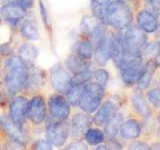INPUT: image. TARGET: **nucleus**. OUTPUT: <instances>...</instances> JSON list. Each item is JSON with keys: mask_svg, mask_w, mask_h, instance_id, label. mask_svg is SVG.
Listing matches in <instances>:
<instances>
[{"mask_svg": "<svg viewBox=\"0 0 160 150\" xmlns=\"http://www.w3.org/2000/svg\"><path fill=\"white\" fill-rule=\"evenodd\" d=\"M118 106L112 100L110 101L105 102L101 107L98 109V111L96 112L94 116V123L99 125V126H103L106 124V122L111 118L113 115L117 112Z\"/></svg>", "mask_w": 160, "mask_h": 150, "instance_id": "obj_16", "label": "nucleus"}, {"mask_svg": "<svg viewBox=\"0 0 160 150\" xmlns=\"http://www.w3.org/2000/svg\"><path fill=\"white\" fill-rule=\"evenodd\" d=\"M80 28L84 34L91 36L95 41L106 32L104 19L95 14L83 17L81 24H80Z\"/></svg>", "mask_w": 160, "mask_h": 150, "instance_id": "obj_6", "label": "nucleus"}, {"mask_svg": "<svg viewBox=\"0 0 160 150\" xmlns=\"http://www.w3.org/2000/svg\"><path fill=\"white\" fill-rule=\"evenodd\" d=\"M27 117L34 124H40L46 117V104L41 96L33 97L27 105Z\"/></svg>", "mask_w": 160, "mask_h": 150, "instance_id": "obj_10", "label": "nucleus"}, {"mask_svg": "<svg viewBox=\"0 0 160 150\" xmlns=\"http://www.w3.org/2000/svg\"><path fill=\"white\" fill-rule=\"evenodd\" d=\"M123 1H130V0H123Z\"/></svg>", "mask_w": 160, "mask_h": 150, "instance_id": "obj_42", "label": "nucleus"}, {"mask_svg": "<svg viewBox=\"0 0 160 150\" xmlns=\"http://www.w3.org/2000/svg\"><path fill=\"white\" fill-rule=\"evenodd\" d=\"M147 100L154 107H160V88H154L147 92Z\"/></svg>", "mask_w": 160, "mask_h": 150, "instance_id": "obj_30", "label": "nucleus"}, {"mask_svg": "<svg viewBox=\"0 0 160 150\" xmlns=\"http://www.w3.org/2000/svg\"><path fill=\"white\" fill-rule=\"evenodd\" d=\"M92 71L89 69L84 70L79 73L74 74V76L71 78V84L72 85H85L92 79Z\"/></svg>", "mask_w": 160, "mask_h": 150, "instance_id": "obj_27", "label": "nucleus"}, {"mask_svg": "<svg viewBox=\"0 0 160 150\" xmlns=\"http://www.w3.org/2000/svg\"><path fill=\"white\" fill-rule=\"evenodd\" d=\"M115 1H117V0H91L92 11L95 15L103 18L108 6Z\"/></svg>", "mask_w": 160, "mask_h": 150, "instance_id": "obj_25", "label": "nucleus"}, {"mask_svg": "<svg viewBox=\"0 0 160 150\" xmlns=\"http://www.w3.org/2000/svg\"><path fill=\"white\" fill-rule=\"evenodd\" d=\"M121 136L125 139H136L141 134V126L137 120L130 119L127 121H123L119 130Z\"/></svg>", "mask_w": 160, "mask_h": 150, "instance_id": "obj_17", "label": "nucleus"}, {"mask_svg": "<svg viewBox=\"0 0 160 150\" xmlns=\"http://www.w3.org/2000/svg\"><path fill=\"white\" fill-rule=\"evenodd\" d=\"M85 139L90 145H98L104 141L105 134L100 129L89 128L84 134Z\"/></svg>", "mask_w": 160, "mask_h": 150, "instance_id": "obj_24", "label": "nucleus"}, {"mask_svg": "<svg viewBox=\"0 0 160 150\" xmlns=\"http://www.w3.org/2000/svg\"><path fill=\"white\" fill-rule=\"evenodd\" d=\"M93 122V119L89 114L77 113L72 119L71 133L73 137H80L85 134Z\"/></svg>", "mask_w": 160, "mask_h": 150, "instance_id": "obj_14", "label": "nucleus"}, {"mask_svg": "<svg viewBox=\"0 0 160 150\" xmlns=\"http://www.w3.org/2000/svg\"><path fill=\"white\" fill-rule=\"evenodd\" d=\"M103 19L113 28L124 30L132 21V11L126 2L123 0H117L108 6Z\"/></svg>", "mask_w": 160, "mask_h": 150, "instance_id": "obj_2", "label": "nucleus"}, {"mask_svg": "<svg viewBox=\"0 0 160 150\" xmlns=\"http://www.w3.org/2000/svg\"><path fill=\"white\" fill-rule=\"evenodd\" d=\"M48 108L54 121H65L70 113V103L62 95H52L49 98Z\"/></svg>", "mask_w": 160, "mask_h": 150, "instance_id": "obj_5", "label": "nucleus"}, {"mask_svg": "<svg viewBox=\"0 0 160 150\" xmlns=\"http://www.w3.org/2000/svg\"><path fill=\"white\" fill-rule=\"evenodd\" d=\"M0 52H1L2 54H4V55H8L11 51H10V49L7 46H5V45H2V46L0 47Z\"/></svg>", "mask_w": 160, "mask_h": 150, "instance_id": "obj_36", "label": "nucleus"}, {"mask_svg": "<svg viewBox=\"0 0 160 150\" xmlns=\"http://www.w3.org/2000/svg\"><path fill=\"white\" fill-rule=\"evenodd\" d=\"M74 52L77 56L81 57L85 60H90L94 55V49L92 44L86 40H82V41H78L75 44Z\"/></svg>", "mask_w": 160, "mask_h": 150, "instance_id": "obj_22", "label": "nucleus"}, {"mask_svg": "<svg viewBox=\"0 0 160 150\" xmlns=\"http://www.w3.org/2000/svg\"><path fill=\"white\" fill-rule=\"evenodd\" d=\"M86 145L80 141H75L68 145L67 149H86Z\"/></svg>", "mask_w": 160, "mask_h": 150, "instance_id": "obj_34", "label": "nucleus"}, {"mask_svg": "<svg viewBox=\"0 0 160 150\" xmlns=\"http://www.w3.org/2000/svg\"><path fill=\"white\" fill-rule=\"evenodd\" d=\"M104 87L96 82H88L84 85L83 92L78 106L87 113H93L99 108L104 97Z\"/></svg>", "mask_w": 160, "mask_h": 150, "instance_id": "obj_3", "label": "nucleus"}, {"mask_svg": "<svg viewBox=\"0 0 160 150\" xmlns=\"http://www.w3.org/2000/svg\"><path fill=\"white\" fill-rule=\"evenodd\" d=\"M39 6H40V13H41V16H42V19H43V22L45 23V25H46V26H49L48 13H47L46 7H45V5H44V3H43L42 0H41V1H40Z\"/></svg>", "mask_w": 160, "mask_h": 150, "instance_id": "obj_31", "label": "nucleus"}, {"mask_svg": "<svg viewBox=\"0 0 160 150\" xmlns=\"http://www.w3.org/2000/svg\"><path fill=\"white\" fill-rule=\"evenodd\" d=\"M83 88L84 85H72L67 91L68 101L73 106H77L79 104L80 98H81V95L83 92Z\"/></svg>", "mask_w": 160, "mask_h": 150, "instance_id": "obj_26", "label": "nucleus"}, {"mask_svg": "<svg viewBox=\"0 0 160 150\" xmlns=\"http://www.w3.org/2000/svg\"><path fill=\"white\" fill-rule=\"evenodd\" d=\"M145 50V53H146L150 59H153L158 63V58H160V43L154 42V43H149L147 45H145L143 47Z\"/></svg>", "mask_w": 160, "mask_h": 150, "instance_id": "obj_28", "label": "nucleus"}, {"mask_svg": "<svg viewBox=\"0 0 160 150\" xmlns=\"http://www.w3.org/2000/svg\"><path fill=\"white\" fill-rule=\"evenodd\" d=\"M130 149H150V147L148 146V145L146 143H144V142H141V141H136V142H134L132 143L131 145H130Z\"/></svg>", "mask_w": 160, "mask_h": 150, "instance_id": "obj_33", "label": "nucleus"}, {"mask_svg": "<svg viewBox=\"0 0 160 150\" xmlns=\"http://www.w3.org/2000/svg\"><path fill=\"white\" fill-rule=\"evenodd\" d=\"M0 102H1V94H0Z\"/></svg>", "mask_w": 160, "mask_h": 150, "instance_id": "obj_41", "label": "nucleus"}, {"mask_svg": "<svg viewBox=\"0 0 160 150\" xmlns=\"http://www.w3.org/2000/svg\"><path fill=\"white\" fill-rule=\"evenodd\" d=\"M17 2L25 9L31 8L34 4V0H17Z\"/></svg>", "mask_w": 160, "mask_h": 150, "instance_id": "obj_35", "label": "nucleus"}, {"mask_svg": "<svg viewBox=\"0 0 160 150\" xmlns=\"http://www.w3.org/2000/svg\"><path fill=\"white\" fill-rule=\"evenodd\" d=\"M20 32L25 38L29 40H36L39 38V31L37 24L35 23L33 20H27V21L23 22L20 28Z\"/></svg>", "mask_w": 160, "mask_h": 150, "instance_id": "obj_23", "label": "nucleus"}, {"mask_svg": "<svg viewBox=\"0 0 160 150\" xmlns=\"http://www.w3.org/2000/svg\"><path fill=\"white\" fill-rule=\"evenodd\" d=\"M159 122H160V113H159Z\"/></svg>", "mask_w": 160, "mask_h": 150, "instance_id": "obj_44", "label": "nucleus"}, {"mask_svg": "<svg viewBox=\"0 0 160 150\" xmlns=\"http://www.w3.org/2000/svg\"><path fill=\"white\" fill-rule=\"evenodd\" d=\"M0 13L7 22L10 24H16L25 17L26 10L17 1H12L2 6L0 9Z\"/></svg>", "mask_w": 160, "mask_h": 150, "instance_id": "obj_11", "label": "nucleus"}, {"mask_svg": "<svg viewBox=\"0 0 160 150\" xmlns=\"http://www.w3.org/2000/svg\"><path fill=\"white\" fill-rule=\"evenodd\" d=\"M51 84L55 90L61 93H67L72 86L71 77L63 67L56 65L51 71Z\"/></svg>", "mask_w": 160, "mask_h": 150, "instance_id": "obj_9", "label": "nucleus"}, {"mask_svg": "<svg viewBox=\"0 0 160 150\" xmlns=\"http://www.w3.org/2000/svg\"><path fill=\"white\" fill-rule=\"evenodd\" d=\"M69 125L64 121H54L47 125L46 136L55 146H61L69 136Z\"/></svg>", "mask_w": 160, "mask_h": 150, "instance_id": "obj_7", "label": "nucleus"}, {"mask_svg": "<svg viewBox=\"0 0 160 150\" xmlns=\"http://www.w3.org/2000/svg\"><path fill=\"white\" fill-rule=\"evenodd\" d=\"M66 66L72 73L76 74L88 69V63L87 60L79 57L75 54L72 56H69L66 59Z\"/></svg>", "mask_w": 160, "mask_h": 150, "instance_id": "obj_21", "label": "nucleus"}, {"mask_svg": "<svg viewBox=\"0 0 160 150\" xmlns=\"http://www.w3.org/2000/svg\"><path fill=\"white\" fill-rule=\"evenodd\" d=\"M131 101L133 108L143 117H150L151 116V108H150L147 100L144 98V96L139 92H134L131 96Z\"/></svg>", "mask_w": 160, "mask_h": 150, "instance_id": "obj_18", "label": "nucleus"}, {"mask_svg": "<svg viewBox=\"0 0 160 150\" xmlns=\"http://www.w3.org/2000/svg\"><path fill=\"white\" fill-rule=\"evenodd\" d=\"M123 123V116L120 113H115L105 124V135L108 138H114L118 134L121 124Z\"/></svg>", "mask_w": 160, "mask_h": 150, "instance_id": "obj_20", "label": "nucleus"}, {"mask_svg": "<svg viewBox=\"0 0 160 150\" xmlns=\"http://www.w3.org/2000/svg\"><path fill=\"white\" fill-rule=\"evenodd\" d=\"M0 125H1L4 132L8 136L13 139L15 142L19 144H24L27 140V134L22 128V125H19L14 122L10 117L3 116L0 119Z\"/></svg>", "mask_w": 160, "mask_h": 150, "instance_id": "obj_8", "label": "nucleus"}, {"mask_svg": "<svg viewBox=\"0 0 160 150\" xmlns=\"http://www.w3.org/2000/svg\"><path fill=\"white\" fill-rule=\"evenodd\" d=\"M27 105L28 101L24 97L18 96L14 98L10 104V118L17 124L22 125L27 116Z\"/></svg>", "mask_w": 160, "mask_h": 150, "instance_id": "obj_12", "label": "nucleus"}, {"mask_svg": "<svg viewBox=\"0 0 160 150\" xmlns=\"http://www.w3.org/2000/svg\"><path fill=\"white\" fill-rule=\"evenodd\" d=\"M13 0H0V3H5V2H12ZM14 1H17V0H14Z\"/></svg>", "mask_w": 160, "mask_h": 150, "instance_id": "obj_39", "label": "nucleus"}, {"mask_svg": "<svg viewBox=\"0 0 160 150\" xmlns=\"http://www.w3.org/2000/svg\"><path fill=\"white\" fill-rule=\"evenodd\" d=\"M137 25L146 33H153L159 28V20L153 12L141 10L137 15Z\"/></svg>", "mask_w": 160, "mask_h": 150, "instance_id": "obj_13", "label": "nucleus"}, {"mask_svg": "<svg viewBox=\"0 0 160 150\" xmlns=\"http://www.w3.org/2000/svg\"><path fill=\"white\" fill-rule=\"evenodd\" d=\"M0 64H1V61H0Z\"/></svg>", "mask_w": 160, "mask_h": 150, "instance_id": "obj_45", "label": "nucleus"}, {"mask_svg": "<svg viewBox=\"0 0 160 150\" xmlns=\"http://www.w3.org/2000/svg\"><path fill=\"white\" fill-rule=\"evenodd\" d=\"M0 24H1V17H0Z\"/></svg>", "mask_w": 160, "mask_h": 150, "instance_id": "obj_43", "label": "nucleus"}, {"mask_svg": "<svg viewBox=\"0 0 160 150\" xmlns=\"http://www.w3.org/2000/svg\"><path fill=\"white\" fill-rule=\"evenodd\" d=\"M146 1L150 4H155L156 2H158V0H146Z\"/></svg>", "mask_w": 160, "mask_h": 150, "instance_id": "obj_38", "label": "nucleus"}, {"mask_svg": "<svg viewBox=\"0 0 160 150\" xmlns=\"http://www.w3.org/2000/svg\"><path fill=\"white\" fill-rule=\"evenodd\" d=\"M151 149H160V143H154L151 145Z\"/></svg>", "mask_w": 160, "mask_h": 150, "instance_id": "obj_37", "label": "nucleus"}, {"mask_svg": "<svg viewBox=\"0 0 160 150\" xmlns=\"http://www.w3.org/2000/svg\"><path fill=\"white\" fill-rule=\"evenodd\" d=\"M52 144L49 141H45V140H38V141L35 143V149H51Z\"/></svg>", "mask_w": 160, "mask_h": 150, "instance_id": "obj_32", "label": "nucleus"}, {"mask_svg": "<svg viewBox=\"0 0 160 150\" xmlns=\"http://www.w3.org/2000/svg\"><path fill=\"white\" fill-rule=\"evenodd\" d=\"M123 49L127 51L141 52V49L146 45L147 35L138 26H129L122 34Z\"/></svg>", "mask_w": 160, "mask_h": 150, "instance_id": "obj_4", "label": "nucleus"}, {"mask_svg": "<svg viewBox=\"0 0 160 150\" xmlns=\"http://www.w3.org/2000/svg\"><path fill=\"white\" fill-rule=\"evenodd\" d=\"M157 66H158L157 62L153 59L148 60L144 65H142L141 71H140L139 77L136 81L137 87L140 90H144L149 86Z\"/></svg>", "mask_w": 160, "mask_h": 150, "instance_id": "obj_15", "label": "nucleus"}, {"mask_svg": "<svg viewBox=\"0 0 160 150\" xmlns=\"http://www.w3.org/2000/svg\"><path fill=\"white\" fill-rule=\"evenodd\" d=\"M108 78H109V73L106 71L105 69H97L92 73V79H94V82L98 83L99 85L101 86H105L108 81Z\"/></svg>", "mask_w": 160, "mask_h": 150, "instance_id": "obj_29", "label": "nucleus"}, {"mask_svg": "<svg viewBox=\"0 0 160 150\" xmlns=\"http://www.w3.org/2000/svg\"><path fill=\"white\" fill-rule=\"evenodd\" d=\"M38 56V51L32 44H24L19 48V58L27 67L33 66L36 58Z\"/></svg>", "mask_w": 160, "mask_h": 150, "instance_id": "obj_19", "label": "nucleus"}, {"mask_svg": "<svg viewBox=\"0 0 160 150\" xmlns=\"http://www.w3.org/2000/svg\"><path fill=\"white\" fill-rule=\"evenodd\" d=\"M158 135L160 136V127H159V129H158Z\"/></svg>", "mask_w": 160, "mask_h": 150, "instance_id": "obj_40", "label": "nucleus"}, {"mask_svg": "<svg viewBox=\"0 0 160 150\" xmlns=\"http://www.w3.org/2000/svg\"><path fill=\"white\" fill-rule=\"evenodd\" d=\"M7 71L5 74V85L9 95L14 96L25 86L28 79L27 66L18 57H13L6 62Z\"/></svg>", "mask_w": 160, "mask_h": 150, "instance_id": "obj_1", "label": "nucleus"}]
</instances>
